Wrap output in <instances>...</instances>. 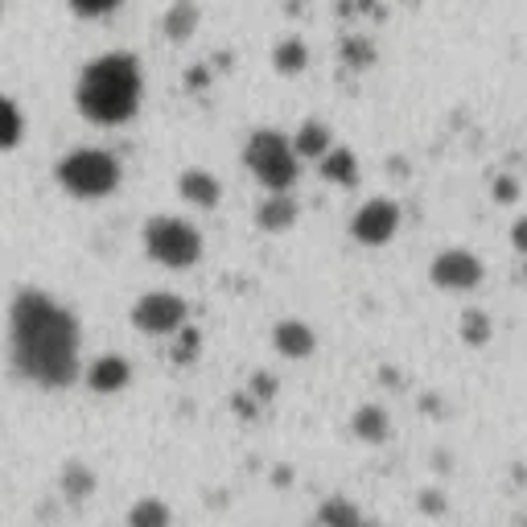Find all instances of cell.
Segmentation results:
<instances>
[{
	"label": "cell",
	"instance_id": "ac0fdd59",
	"mask_svg": "<svg viewBox=\"0 0 527 527\" xmlns=\"http://www.w3.org/2000/svg\"><path fill=\"white\" fill-rule=\"evenodd\" d=\"M272 66H276V75H285V79L305 75V66H309V46H305L301 38L276 42V50H272Z\"/></svg>",
	"mask_w": 527,
	"mask_h": 527
},
{
	"label": "cell",
	"instance_id": "7402d4cb",
	"mask_svg": "<svg viewBox=\"0 0 527 527\" xmlns=\"http://www.w3.org/2000/svg\"><path fill=\"white\" fill-rule=\"evenodd\" d=\"M169 523H173V511L161 499H140L128 511V527H169Z\"/></svg>",
	"mask_w": 527,
	"mask_h": 527
},
{
	"label": "cell",
	"instance_id": "ffe728a7",
	"mask_svg": "<svg viewBox=\"0 0 527 527\" xmlns=\"http://www.w3.org/2000/svg\"><path fill=\"white\" fill-rule=\"evenodd\" d=\"M21 140H25V116L9 95H0V153L17 149Z\"/></svg>",
	"mask_w": 527,
	"mask_h": 527
},
{
	"label": "cell",
	"instance_id": "7a4b0ae2",
	"mask_svg": "<svg viewBox=\"0 0 527 527\" xmlns=\"http://www.w3.org/2000/svg\"><path fill=\"white\" fill-rule=\"evenodd\" d=\"M140 99H145V70L128 50H108L91 58L75 83V108L99 128L128 124L140 112Z\"/></svg>",
	"mask_w": 527,
	"mask_h": 527
},
{
	"label": "cell",
	"instance_id": "ba28073f",
	"mask_svg": "<svg viewBox=\"0 0 527 527\" xmlns=\"http://www.w3.org/2000/svg\"><path fill=\"white\" fill-rule=\"evenodd\" d=\"M429 276H433V285L445 289V293H470V289L482 285V260L466 248H445V252H437Z\"/></svg>",
	"mask_w": 527,
	"mask_h": 527
},
{
	"label": "cell",
	"instance_id": "9c48e42d",
	"mask_svg": "<svg viewBox=\"0 0 527 527\" xmlns=\"http://www.w3.org/2000/svg\"><path fill=\"white\" fill-rule=\"evenodd\" d=\"M87 388L95 396H120L128 383H132V363L124 355H99L91 367H87Z\"/></svg>",
	"mask_w": 527,
	"mask_h": 527
},
{
	"label": "cell",
	"instance_id": "cb8c5ba5",
	"mask_svg": "<svg viewBox=\"0 0 527 527\" xmlns=\"http://www.w3.org/2000/svg\"><path fill=\"white\" fill-rule=\"evenodd\" d=\"M490 198H495L499 206L519 202V178H511V173H499V178L490 182Z\"/></svg>",
	"mask_w": 527,
	"mask_h": 527
},
{
	"label": "cell",
	"instance_id": "4fadbf2b",
	"mask_svg": "<svg viewBox=\"0 0 527 527\" xmlns=\"http://www.w3.org/2000/svg\"><path fill=\"white\" fill-rule=\"evenodd\" d=\"M178 194L190 206H198V210H215L219 198H223V186H219V178L210 169H186L178 178Z\"/></svg>",
	"mask_w": 527,
	"mask_h": 527
},
{
	"label": "cell",
	"instance_id": "30bf717a",
	"mask_svg": "<svg viewBox=\"0 0 527 527\" xmlns=\"http://www.w3.org/2000/svg\"><path fill=\"white\" fill-rule=\"evenodd\" d=\"M297 215H301V206H297V198H289V190H268V198H260L252 219L264 235H285L297 223Z\"/></svg>",
	"mask_w": 527,
	"mask_h": 527
},
{
	"label": "cell",
	"instance_id": "8fae6325",
	"mask_svg": "<svg viewBox=\"0 0 527 527\" xmlns=\"http://www.w3.org/2000/svg\"><path fill=\"white\" fill-rule=\"evenodd\" d=\"M272 346H276V355H285L293 363H305L313 350H318V334H313V326L301 322V318H285V322H276V330H272Z\"/></svg>",
	"mask_w": 527,
	"mask_h": 527
},
{
	"label": "cell",
	"instance_id": "603a6c76",
	"mask_svg": "<svg viewBox=\"0 0 527 527\" xmlns=\"http://www.w3.org/2000/svg\"><path fill=\"white\" fill-rule=\"evenodd\" d=\"M124 5V0H70V13L75 17H87V21H99V17H108Z\"/></svg>",
	"mask_w": 527,
	"mask_h": 527
},
{
	"label": "cell",
	"instance_id": "e0dca14e",
	"mask_svg": "<svg viewBox=\"0 0 527 527\" xmlns=\"http://www.w3.org/2000/svg\"><path fill=\"white\" fill-rule=\"evenodd\" d=\"M58 490H62L66 503H87L95 495V470L83 462H66L58 474Z\"/></svg>",
	"mask_w": 527,
	"mask_h": 527
},
{
	"label": "cell",
	"instance_id": "5bb4252c",
	"mask_svg": "<svg viewBox=\"0 0 527 527\" xmlns=\"http://www.w3.org/2000/svg\"><path fill=\"white\" fill-rule=\"evenodd\" d=\"M318 173H322V182L330 186H355L359 182V157L355 149H346V145H330L322 157H318Z\"/></svg>",
	"mask_w": 527,
	"mask_h": 527
},
{
	"label": "cell",
	"instance_id": "f546056e",
	"mask_svg": "<svg viewBox=\"0 0 527 527\" xmlns=\"http://www.w3.org/2000/svg\"><path fill=\"white\" fill-rule=\"evenodd\" d=\"M523 276H527V268H523Z\"/></svg>",
	"mask_w": 527,
	"mask_h": 527
},
{
	"label": "cell",
	"instance_id": "6da1fadb",
	"mask_svg": "<svg viewBox=\"0 0 527 527\" xmlns=\"http://www.w3.org/2000/svg\"><path fill=\"white\" fill-rule=\"evenodd\" d=\"M83 330L62 301L42 289H21L9 305V363L33 388L62 392L79 375Z\"/></svg>",
	"mask_w": 527,
	"mask_h": 527
},
{
	"label": "cell",
	"instance_id": "8992f818",
	"mask_svg": "<svg viewBox=\"0 0 527 527\" xmlns=\"http://www.w3.org/2000/svg\"><path fill=\"white\" fill-rule=\"evenodd\" d=\"M186 318H190V305L169 289H153L132 305V326L149 338H173L186 326Z\"/></svg>",
	"mask_w": 527,
	"mask_h": 527
},
{
	"label": "cell",
	"instance_id": "f1b7e54d",
	"mask_svg": "<svg viewBox=\"0 0 527 527\" xmlns=\"http://www.w3.org/2000/svg\"><path fill=\"white\" fill-rule=\"evenodd\" d=\"M0 13H5V5H0Z\"/></svg>",
	"mask_w": 527,
	"mask_h": 527
},
{
	"label": "cell",
	"instance_id": "7c38bea8",
	"mask_svg": "<svg viewBox=\"0 0 527 527\" xmlns=\"http://www.w3.org/2000/svg\"><path fill=\"white\" fill-rule=\"evenodd\" d=\"M350 433H355L363 445H383L392 437V416L383 404H359L350 412Z\"/></svg>",
	"mask_w": 527,
	"mask_h": 527
},
{
	"label": "cell",
	"instance_id": "4316f807",
	"mask_svg": "<svg viewBox=\"0 0 527 527\" xmlns=\"http://www.w3.org/2000/svg\"><path fill=\"white\" fill-rule=\"evenodd\" d=\"M248 396H256L260 404H268L272 396H276V375H268V371H256L252 375V392Z\"/></svg>",
	"mask_w": 527,
	"mask_h": 527
},
{
	"label": "cell",
	"instance_id": "44dd1931",
	"mask_svg": "<svg viewBox=\"0 0 527 527\" xmlns=\"http://www.w3.org/2000/svg\"><path fill=\"white\" fill-rule=\"evenodd\" d=\"M313 519L326 523V527H355V523H363V511L350 499H342V495H330L318 511H313Z\"/></svg>",
	"mask_w": 527,
	"mask_h": 527
},
{
	"label": "cell",
	"instance_id": "277c9868",
	"mask_svg": "<svg viewBox=\"0 0 527 527\" xmlns=\"http://www.w3.org/2000/svg\"><path fill=\"white\" fill-rule=\"evenodd\" d=\"M243 165H248V173L264 190H293V182L301 178V165H297L289 136L276 128L252 132L248 149H243Z\"/></svg>",
	"mask_w": 527,
	"mask_h": 527
},
{
	"label": "cell",
	"instance_id": "3957f363",
	"mask_svg": "<svg viewBox=\"0 0 527 527\" xmlns=\"http://www.w3.org/2000/svg\"><path fill=\"white\" fill-rule=\"evenodd\" d=\"M54 178L58 186L70 194V198H83V202H99V198H108L120 190V178H124V169L120 161L108 153V149H70L58 169H54Z\"/></svg>",
	"mask_w": 527,
	"mask_h": 527
},
{
	"label": "cell",
	"instance_id": "d6986e66",
	"mask_svg": "<svg viewBox=\"0 0 527 527\" xmlns=\"http://www.w3.org/2000/svg\"><path fill=\"white\" fill-rule=\"evenodd\" d=\"M458 334H462V342L466 346H486L490 338H495V318H490L486 309H478V305H470V309H462V322H458Z\"/></svg>",
	"mask_w": 527,
	"mask_h": 527
},
{
	"label": "cell",
	"instance_id": "83f0119b",
	"mask_svg": "<svg viewBox=\"0 0 527 527\" xmlns=\"http://www.w3.org/2000/svg\"><path fill=\"white\" fill-rule=\"evenodd\" d=\"M511 248H515L519 256H527V215H519V219L511 223Z\"/></svg>",
	"mask_w": 527,
	"mask_h": 527
},
{
	"label": "cell",
	"instance_id": "2e32d148",
	"mask_svg": "<svg viewBox=\"0 0 527 527\" xmlns=\"http://www.w3.org/2000/svg\"><path fill=\"white\" fill-rule=\"evenodd\" d=\"M289 145H293L297 161H318V157L334 145V132H330V124H322V120H305V124L289 136Z\"/></svg>",
	"mask_w": 527,
	"mask_h": 527
},
{
	"label": "cell",
	"instance_id": "484cf974",
	"mask_svg": "<svg viewBox=\"0 0 527 527\" xmlns=\"http://www.w3.org/2000/svg\"><path fill=\"white\" fill-rule=\"evenodd\" d=\"M416 507L425 511V515H433V519H441L445 511H449V503H445V495L437 486H429V490H420V499H416Z\"/></svg>",
	"mask_w": 527,
	"mask_h": 527
},
{
	"label": "cell",
	"instance_id": "d4e9b609",
	"mask_svg": "<svg viewBox=\"0 0 527 527\" xmlns=\"http://www.w3.org/2000/svg\"><path fill=\"white\" fill-rule=\"evenodd\" d=\"M346 62L355 66V70L371 66V62H375V46H371V42H359V38H350V42H346Z\"/></svg>",
	"mask_w": 527,
	"mask_h": 527
},
{
	"label": "cell",
	"instance_id": "5b68a950",
	"mask_svg": "<svg viewBox=\"0 0 527 527\" xmlns=\"http://www.w3.org/2000/svg\"><path fill=\"white\" fill-rule=\"evenodd\" d=\"M145 252L153 264L186 272L202 260V231L178 215H153L145 223Z\"/></svg>",
	"mask_w": 527,
	"mask_h": 527
},
{
	"label": "cell",
	"instance_id": "9a60e30c",
	"mask_svg": "<svg viewBox=\"0 0 527 527\" xmlns=\"http://www.w3.org/2000/svg\"><path fill=\"white\" fill-rule=\"evenodd\" d=\"M198 21H202V9L194 5V0H173V5L165 9V17H161L165 42H173V46L190 42L194 33H198Z\"/></svg>",
	"mask_w": 527,
	"mask_h": 527
},
{
	"label": "cell",
	"instance_id": "52a82bcc",
	"mask_svg": "<svg viewBox=\"0 0 527 527\" xmlns=\"http://www.w3.org/2000/svg\"><path fill=\"white\" fill-rule=\"evenodd\" d=\"M400 231V206L392 198H371L350 215V239L363 248H383Z\"/></svg>",
	"mask_w": 527,
	"mask_h": 527
}]
</instances>
